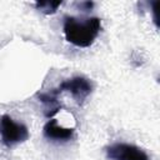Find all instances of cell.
<instances>
[{"mask_svg": "<svg viewBox=\"0 0 160 160\" xmlns=\"http://www.w3.org/2000/svg\"><path fill=\"white\" fill-rule=\"evenodd\" d=\"M101 30V20L94 18H74L66 16L64 21L65 39L78 48L90 46Z\"/></svg>", "mask_w": 160, "mask_h": 160, "instance_id": "cell-1", "label": "cell"}, {"mask_svg": "<svg viewBox=\"0 0 160 160\" xmlns=\"http://www.w3.org/2000/svg\"><path fill=\"white\" fill-rule=\"evenodd\" d=\"M0 136L2 144L11 148L28 140L29 130L24 124L16 122L9 115H2L0 118Z\"/></svg>", "mask_w": 160, "mask_h": 160, "instance_id": "cell-2", "label": "cell"}, {"mask_svg": "<svg viewBox=\"0 0 160 160\" xmlns=\"http://www.w3.org/2000/svg\"><path fill=\"white\" fill-rule=\"evenodd\" d=\"M106 156L110 160H149V155L132 144L115 142L106 148Z\"/></svg>", "mask_w": 160, "mask_h": 160, "instance_id": "cell-3", "label": "cell"}, {"mask_svg": "<svg viewBox=\"0 0 160 160\" xmlns=\"http://www.w3.org/2000/svg\"><path fill=\"white\" fill-rule=\"evenodd\" d=\"M91 90H92V85L88 79L81 76H75L72 79L61 82L55 92L59 94L61 91H69L78 104H82V101L90 95Z\"/></svg>", "mask_w": 160, "mask_h": 160, "instance_id": "cell-4", "label": "cell"}, {"mask_svg": "<svg viewBox=\"0 0 160 160\" xmlns=\"http://www.w3.org/2000/svg\"><path fill=\"white\" fill-rule=\"evenodd\" d=\"M72 134H74V129L60 126L55 119L48 121L46 125L44 126V135L48 139H51V140L66 141V140L71 139Z\"/></svg>", "mask_w": 160, "mask_h": 160, "instance_id": "cell-5", "label": "cell"}, {"mask_svg": "<svg viewBox=\"0 0 160 160\" xmlns=\"http://www.w3.org/2000/svg\"><path fill=\"white\" fill-rule=\"evenodd\" d=\"M61 5V1H40L36 2L35 6L38 10H40L41 12L45 14H52L56 11V9Z\"/></svg>", "mask_w": 160, "mask_h": 160, "instance_id": "cell-6", "label": "cell"}]
</instances>
